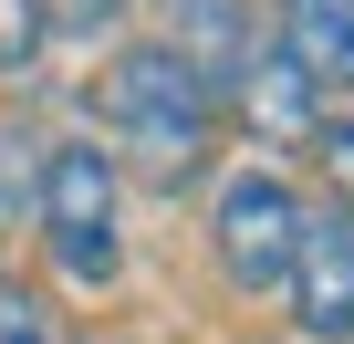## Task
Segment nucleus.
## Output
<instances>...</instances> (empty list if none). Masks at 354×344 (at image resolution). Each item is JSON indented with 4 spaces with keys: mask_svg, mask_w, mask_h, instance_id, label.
<instances>
[{
    "mask_svg": "<svg viewBox=\"0 0 354 344\" xmlns=\"http://www.w3.org/2000/svg\"><path fill=\"white\" fill-rule=\"evenodd\" d=\"M104 136H115L104 156H125L146 188L177 199V188H198V167L219 146V94L177 42H125L104 73Z\"/></svg>",
    "mask_w": 354,
    "mask_h": 344,
    "instance_id": "nucleus-1",
    "label": "nucleus"
},
{
    "mask_svg": "<svg viewBox=\"0 0 354 344\" xmlns=\"http://www.w3.org/2000/svg\"><path fill=\"white\" fill-rule=\"evenodd\" d=\"M32 230H42V251H53V271L73 292H104L125 271V178H115V156L94 136L42 146V209H32Z\"/></svg>",
    "mask_w": 354,
    "mask_h": 344,
    "instance_id": "nucleus-2",
    "label": "nucleus"
},
{
    "mask_svg": "<svg viewBox=\"0 0 354 344\" xmlns=\"http://www.w3.org/2000/svg\"><path fill=\"white\" fill-rule=\"evenodd\" d=\"M292 240H302V188L281 178V167H230L219 199H209V251H219L230 292L271 302L292 282Z\"/></svg>",
    "mask_w": 354,
    "mask_h": 344,
    "instance_id": "nucleus-3",
    "label": "nucleus"
},
{
    "mask_svg": "<svg viewBox=\"0 0 354 344\" xmlns=\"http://www.w3.org/2000/svg\"><path fill=\"white\" fill-rule=\"evenodd\" d=\"M292 323L313 344H354V209L302 199V240H292V282H281Z\"/></svg>",
    "mask_w": 354,
    "mask_h": 344,
    "instance_id": "nucleus-4",
    "label": "nucleus"
},
{
    "mask_svg": "<svg viewBox=\"0 0 354 344\" xmlns=\"http://www.w3.org/2000/svg\"><path fill=\"white\" fill-rule=\"evenodd\" d=\"M219 105H240V125H250L261 146H302V156H313V136H323V115H333V105L292 73V53H281V42H240V63H230Z\"/></svg>",
    "mask_w": 354,
    "mask_h": 344,
    "instance_id": "nucleus-5",
    "label": "nucleus"
},
{
    "mask_svg": "<svg viewBox=\"0 0 354 344\" xmlns=\"http://www.w3.org/2000/svg\"><path fill=\"white\" fill-rule=\"evenodd\" d=\"M281 53L313 94H354V0H281Z\"/></svg>",
    "mask_w": 354,
    "mask_h": 344,
    "instance_id": "nucleus-6",
    "label": "nucleus"
},
{
    "mask_svg": "<svg viewBox=\"0 0 354 344\" xmlns=\"http://www.w3.org/2000/svg\"><path fill=\"white\" fill-rule=\"evenodd\" d=\"M42 146L53 136H32L21 115H0V240L32 230V209H42Z\"/></svg>",
    "mask_w": 354,
    "mask_h": 344,
    "instance_id": "nucleus-7",
    "label": "nucleus"
},
{
    "mask_svg": "<svg viewBox=\"0 0 354 344\" xmlns=\"http://www.w3.org/2000/svg\"><path fill=\"white\" fill-rule=\"evenodd\" d=\"M32 21H42V42H94L125 21V0H32Z\"/></svg>",
    "mask_w": 354,
    "mask_h": 344,
    "instance_id": "nucleus-8",
    "label": "nucleus"
},
{
    "mask_svg": "<svg viewBox=\"0 0 354 344\" xmlns=\"http://www.w3.org/2000/svg\"><path fill=\"white\" fill-rule=\"evenodd\" d=\"M0 344H63V334H53V313H42V292H32V282H11V271H0Z\"/></svg>",
    "mask_w": 354,
    "mask_h": 344,
    "instance_id": "nucleus-9",
    "label": "nucleus"
},
{
    "mask_svg": "<svg viewBox=\"0 0 354 344\" xmlns=\"http://www.w3.org/2000/svg\"><path fill=\"white\" fill-rule=\"evenodd\" d=\"M42 63V21H32V0H0V84H21Z\"/></svg>",
    "mask_w": 354,
    "mask_h": 344,
    "instance_id": "nucleus-10",
    "label": "nucleus"
},
{
    "mask_svg": "<svg viewBox=\"0 0 354 344\" xmlns=\"http://www.w3.org/2000/svg\"><path fill=\"white\" fill-rule=\"evenodd\" d=\"M313 156H323V178H333V209H354V115H323Z\"/></svg>",
    "mask_w": 354,
    "mask_h": 344,
    "instance_id": "nucleus-11",
    "label": "nucleus"
}]
</instances>
